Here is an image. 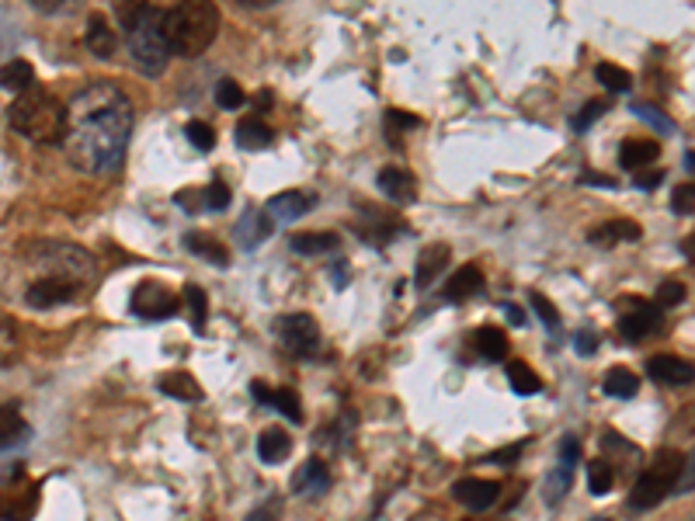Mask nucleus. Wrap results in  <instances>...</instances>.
Listing matches in <instances>:
<instances>
[{
    "label": "nucleus",
    "mask_w": 695,
    "mask_h": 521,
    "mask_svg": "<svg viewBox=\"0 0 695 521\" xmlns=\"http://www.w3.org/2000/svg\"><path fill=\"white\" fill-rule=\"evenodd\" d=\"M133 136V101L115 84H94L67 108V157L87 174H115Z\"/></svg>",
    "instance_id": "nucleus-1"
},
{
    "label": "nucleus",
    "mask_w": 695,
    "mask_h": 521,
    "mask_svg": "<svg viewBox=\"0 0 695 521\" xmlns=\"http://www.w3.org/2000/svg\"><path fill=\"white\" fill-rule=\"evenodd\" d=\"M219 32V11L212 0H174L164 11L167 53L199 56L212 46Z\"/></svg>",
    "instance_id": "nucleus-2"
},
{
    "label": "nucleus",
    "mask_w": 695,
    "mask_h": 521,
    "mask_svg": "<svg viewBox=\"0 0 695 521\" xmlns=\"http://www.w3.org/2000/svg\"><path fill=\"white\" fill-rule=\"evenodd\" d=\"M7 119L21 136L35 139V143H60L63 132H67V105L56 94L28 87L14 98Z\"/></svg>",
    "instance_id": "nucleus-3"
},
{
    "label": "nucleus",
    "mask_w": 695,
    "mask_h": 521,
    "mask_svg": "<svg viewBox=\"0 0 695 521\" xmlns=\"http://www.w3.org/2000/svg\"><path fill=\"white\" fill-rule=\"evenodd\" d=\"M685 459H689V456H682V452H675V449L657 452L654 466L643 469V473L636 476L633 490H629V511H636V515H643V511H654L657 504H661L664 497L678 487Z\"/></svg>",
    "instance_id": "nucleus-4"
},
{
    "label": "nucleus",
    "mask_w": 695,
    "mask_h": 521,
    "mask_svg": "<svg viewBox=\"0 0 695 521\" xmlns=\"http://www.w3.org/2000/svg\"><path fill=\"white\" fill-rule=\"evenodd\" d=\"M129 39V53H133V60L139 70L146 73V77H157V73H164L167 66V39H164V11L160 7H153L150 14H143V18L136 21L133 28L126 32Z\"/></svg>",
    "instance_id": "nucleus-5"
},
{
    "label": "nucleus",
    "mask_w": 695,
    "mask_h": 521,
    "mask_svg": "<svg viewBox=\"0 0 695 521\" xmlns=\"http://www.w3.org/2000/svg\"><path fill=\"white\" fill-rule=\"evenodd\" d=\"M39 497V480H32L25 466H14L0 480V521H32L35 511H39Z\"/></svg>",
    "instance_id": "nucleus-6"
},
{
    "label": "nucleus",
    "mask_w": 695,
    "mask_h": 521,
    "mask_svg": "<svg viewBox=\"0 0 695 521\" xmlns=\"http://www.w3.org/2000/svg\"><path fill=\"white\" fill-rule=\"evenodd\" d=\"M275 334L282 341V348L292 351L296 358H317L320 348H324V337H320V327L310 313H285V317H278Z\"/></svg>",
    "instance_id": "nucleus-7"
},
{
    "label": "nucleus",
    "mask_w": 695,
    "mask_h": 521,
    "mask_svg": "<svg viewBox=\"0 0 695 521\" xmlns=\"http://www.w3.org/2000/svg\"><path fill=\"white\" fill-rule=\"evenodd\" d=\"M577 456H581V442L577 438H560V452H556V466L550 469L543 483V501L556 508L563 497L570 494V483H574V469H577Z\"/></svg>",
    "instance_id": "nucleus-8"
},
{
    "label": "nucleus",
    "mask_w": 695,
    "mask_h": 521,
    "mask_svg": "<svg viewBox=\"0 0 695 521\" xmlns=\"http://www.w3.org/2000/svg\"><path fill=\"white\" fill-rule=\"evenodd\" d=\"M80 292H84V285L73 282L67 275H42L25 289V303L32 306V310H53V306L80 299Z\"/></svg>",
    "instance_id": "nucleus-9"
},
{
    "label": "nucleus",
    "mask_w": 695,
    "mask_h": 521,
    "mask_svg": "<svg viewBox=\"0 0 695 521\" xmlns=\"http://www.w3.org/2000/svg\"><path fill=\"white\" fill-rule=\"evenodd\" d=\"M129 306H133V313L143 320H167L171 313H178L181 299L174 296L171 289H164L160 282H143V285H136L133 303Z\"/></svg>",
    "instance_id": "nucleus-10"
},
{
    "label": "nucleus",
    "mask_w": 695,
    "mask_h": 521,
    "mask_svg": "<svg viewBox=\"0 0 695 521\" xmlns=\"http://www.w3.org/2000/svg\"><path fill=\"white\" fill-rule=\"evenodd\" d=\"M619 330H623L626 341H643L647 334H654L661 327V313H657L654 303H643V299L629 296V299H619Z\"/></svg>",
    "instance_id": "nucleus-11"
},
{
    "label": "nucleus",
    "mask_w": 695,
    "mask_h": 521,
    "mask_svg": "<svg viewBox=\"0 0 695 521\" xmlns=\"http://www.w3.org/2000/svg\"><path fill=\"white\" fill-rule=\"evenodd\" d=\"M452 497L470 511H487V508H494V501L501 497V483L470 476V480H459L456 487H452Z\"/></svg>",
    "instance_id": "nucleus-12"
},
{
    "label": "nucleus",
    "mask_w": 695,
    "mask_h": 521,
    "mask_svg": "<svg viewBox=\"0 0 695 521\" xmlns=\"http://www.w3.org/2000/svg\"><path fill=\"white\" fill-rule=\"evenodd\" d=\"M272 233H275V219L268 216L265 209H247L237 223V244L251 251V247L261 244V240L272 237Z\"/></svg>",
    "instance_id": "nucleus-13"
},
{
    "label": "nucleus",
    "mask_w": 695,
    "mask_h": 521,
    "mask_svg": "<svg viewBox=\"0 0 695 521\" xmlns=\"http://www.w3.org/2000/svg\"><path fill=\"white\" fill-rule=\"evenodd\" d=\"M647 372L657 379V383L668 386H689L692 383V362L678 355H654L647 362Z\"/></svg>",
    "instance_id": "nucleus-14"
},
{
    "label": "nucleus",
    "mask_w": 695,
    "mask_h": 521,
    "mask_svg": "<svg viewBox=\"0 0 695 521\" xmlns=\"http://www.w3.org/2000/svg\"><path fill=\"white\" fill-rule=\"evenodd\" d=\"M640 237H643V230H640V223H633V219H612V223H602L588 233V240L595 247L633 244V240H640Z\"/></svg>",
    "instance_id": "nucleus-15"
},
{
    "label": "nucleus",
    "mask_w": 695,
    "mask_h": 521,
    "mask_svg": "<svg viewBox=\"0 0 695 521\" xmlns=\"http://www.w3.org/2000/svg\"><path fill=\"white\" fill-rule=\"evenodd\" d=\"M327 487H331V473H327V466L320 459H306L299 466V473L292 476V490L299 497H320Z\"/></svg>",
    "instance_id": "nucleus-16"
},
{
    "label": "nucleus",
    "mask_w": 695,
    "mask_h": 521,
    "mask_svg": "<svg viewBox=\"0 0 695 521\" xmlns=\"http://www.w3.org/2000/svg\"><path fill=\"white\" fill-rule=\"evenodd\" d=\"M251 393L258 396V403H268L278 414H285L289 421H303V407H299V396L292 386H282V390H272L265 383H251Z\"/></svg>",
    "instance_id": "nucleus-17"
},
{
    "label": "nucleus",
    "mask_w": 695,
    "mask_h": 521,
    "mask_svg": "<svg viewBox=\"0 0 695 521\" xmlns=\"http://www.w3.org/2000/svg\"><path fill=\"white\" fill-rule=\"evenodd\" d=\"M310 209H313V195H306V192H278L272 202L265 205V212L275 223H292V219L306 216Z\"/></svg>",
    "instance_id": "nucleus-18"
},
{
    "label": "nucleus",
    "mask_w": 695,
    "mask_h": 521,
    "mask_svg": "<svg viewBox=\"0 0 695 521\" xmlns=\"http://www.w3.org/2000/svg\"><path fill=\"white\" fill-rule=\"evenodd\" d=\"M449 258H452L449 244H431V247H424L421 258H417V271H414L417 289H428V285L435 282V278L445 271V264H449Z\"/></svg>",
    "instance_id": "nucleus-19"
},
{
    "label": "nucleus",
    "mask_w": 695,
    "mask_h": 521,
    "mask_svg": "<svg viewBox=\"0 0 695 521\" xmlns=\"http://www.w3.org/2000/svg\"><path fill=\"white\" fill-rule=\"evenodd\" d=\"M379 192L386 198H393V202L407 205L417 198V181L407 171H400V167H383V171H379Z\"/></svg>",
    "instance_id": "nucleus-20"
},
{
    "label": "nucleus",
    "mask_w": 695,
    "mask_h": 521,
    "mask_svg": "<svg viewBox=\"0 0 695 521\" xmlns=\"http://www.w3.org/2000/svg\"><path fill=\"white\" fill-rule=\"evenodd\" d=\"M480 289H484V271H480L477 264H463V268L445 282V299H449V303H463V299H470L473 292H480Z\"/></svg>",
    "instance_id": "nucleus-21"
},
{
    "label": "nucleus",
    "mask_w": 695,
    "mask_h": 521,
    "mask_svg": "<svg viewBox=\"0 0 695 521\" xmlns=\"http://www.w3.org/2000/svg\"><path fill=\"white\" fill-rule=\"evenodd\" d=\"M473 348L487 362H504L508 358V334L501 327H480L473 330Z\"/></svg>",
    "instance_id": "nucleus-22"
},
{
    "label": "nucleus",
    "mask_w": 695,
    "mask_h": 521,
    "mask_svg": "<svg viewBox=\"0 0 695 521\" xmlns=\"http://www.w3.org/2000/svg\"><path fill=\"white\" fill-rule=\"evenodd\" d=\"M160 393L171 396V400H185V403H199L202 400V386L192 379V372H167L160 376Z\"/></svg>",
    "instance_id": "nucleus-23"
},
{
    "label": "nucleus",
    "mask_w": 695,
    "mask_h": 521,
    "mask_svg": "<svg viewBox=\"0 0 695 521\" xmlns=\"http://www.w3.org/2000/svg\"><path fill=\"white\" fill-rule=\"evenodd\" d=\"M289 247L296 254H334L341 247V237L331 230H317V233H296L289 240Z\"/></svg>",
    "instance_id": "nucleus-24"
},
{
    "label": "nucleus",
    "mask_w": 695,
    "mask_h": 521,
    "mask_svg": "<svg viewBox=\"0 0 695 521\" xmlns=\"http://www.w3.org/2000/svg\"><path fill=\"white\" fill-rule=\"evenodd\" d=\"M657 153H661V146H657L654 139H626L623 153H619V164H623L626 171H640V167L654 164Z\"/></svg>",
    "instance_id": "nucleus-25"
},
{
    "label": "nucleus",
    "mask_w": 695,
    "mask_h": 521,
    "mask_svg": "<svg viewBox=\"0 0 695 521\" xmlns=\"http://www.w3.org/2000/svg\"><path fill=\"white\" fill-rule=\"evenodd\" d=\"M292 452V438L289 431L282 428H265L258 438V456L261 462H268V466H275V462H282L285 456Z\"/></svg>",
    "instance_id": "nucleus-26"
},
{
    "label": "nucleus",
    "mask_w": 695,
    "mask_h": 521,
    "mask_svg": "<svg viewBox=\"0 0 695 521\" xmlns=\"http://www.w3.org/2000/svg\"><path fill=\"white\" fill-rule=\"evenodd\" d=\"M87 49H91L98 60H112L115 56L119 39H115V32L108 28L105 18H91V25H87Z\"/></svg>",
    "instance_id": "nucleus-27"
},
{
    "label": "nucleus",
    "mask_w": 695,
    "mask_h": 521,
    "mask_svg": "<svg viewBox=\"0 0 695 521\" xmlns=\"http://www.w3.org/2000/svg\"><path fill=\"white\" fill-rule=\"evenodd\" d=\"M602 390H605V396H612V400H629V396L640 393V379H636V372H629V369H623V365H616V369L605 372Z\"/></svg>",
    "instance_id": "nucleus-28"
},
{
    "label": "nucleus",
    "mask_w": 695,
    "mask_h": 521,
    "mask_svg": "<svg viewBox=\"0 0 695 521\" xmlns=\"http://www.w3.org/2000/svg\"><path fill=\"white\" fill-rule=\"evenodd\" d=\"M233 139H237V146H244V150H265V146L275 139V132L268 129L258 115H251V119L240 122L237 132H233Z\"/></svg>",
    "instance_id": "nucleus-29"
},
{
    "label": "nucleus",
    "mask_w": 695,
    "mask_h": 521,
    "mask_svg": "<svg viewBox=\"0 0 695 521\" xmlns=\"http://www.w3.org/2000/svg\"><path fill=\"white\" fill-rule=\"evenodd\" d=\"M28 438V421L14 407L0 403V449H11V445L25 442Z\"/></svg>",
    "instance_id": "nucleus-30"
},
{
    "label": "nucleus",
    "mask_w": 695,
    "mask_h": 521,
    "mask_svg": "<svg viewBox=\"0 0 695 521\" xmlns=\"http://www.w3.org/2000/svg\"><path fill=\"white\" fill-rule=\"evenodd\" d=\"M32 84H35V70H32V63H28V60H11V63L0 66V87H7V91L21 94V91H28Z\"/></svg>",
    "instance_id": "nucleus-31"
},
{
    "label": "nucleus",
    "mask_w": 695,
    "mask_h": 521,
    "mask_svg": "<svg viewBox=\"0 0 695 521\" xmlns=\"http://www.w3.org/2000/svg\"><path fill=\"white\" fill-rule=\"evenodd\" d=\"M588 487L595 497H605L612 494V487H616V469H612L609 459H595L588 469Z\"/></svg>",
    "instance_id": "nucleus-32"
},
{
    "label": "nucleus",
    "mask_w": 695,
    "mask_h": 521,
    "mask_svg": "<svg viewBox=\"0 0 695 521\" xmlns=\"http://www.w3.org/2000/svg\"><path fill=\"white\" fill-rule=\"evenodd\" d=\"M185 247H188V251H195V254H202V258H212L219 268H226V264H230V251H226L223 244H216L212 237H202V233H188Z\"/></svg>",
    "instance_id": "nucleus-33"
},
{
    "label": "nucleus",
    "mask_w": 695,
    "mask_h": 521,
    "mask_svg": "<svg viewBox=\"0 0 695 521\" xmlns=\"http://www.w3.org/2000/svg\"><path fill=\"white\" fill-rule=\"evenodd\" d=\"M508 379H511V390L522 393V396H532V393L543 390V379H539L525 362H511L508 365Z\"/></svg>",
    "instance_id": "nucleus-34"
},
{
    "label": "nucleus",
    "mask_w": 695,
    "mask_h": 521,
    "mask_svg": "<svg viewBox=\"0 0 695 521\" xmlns=\"http://www.w3.org/2000/svg\"><path fill=\"white\" fill-rule=\"evenodd\" d=\"M112 7H115V18H119L122 32H129V28H133L143 14H150L157 4H153V0H112Z\"/></svg>",
    "instance_id": "nucleus-35"
},
{
    "label": "nucleus",
    "mask_w": 695,
    "mask_h": 521,
    "mask_svg": "<svg viewBox=\"0 0 695 521\" xmlns=\"http://www.w3.org/2000/svg\"><path fill=\"white\" fill-rule=\"evenodd\" d=\"M595 77H598V84H602L605 91H612V94H623V91L633 87V77H629L623 66H612V63H598Z\"/></svg>",
    "instance_id": "nucleus-36"
},
{
    "label": "nucleus",
    "mask_w": 695,
    "mask_h": 521,
    "mask_svg": "<svg viewBox=\"0 0 695 521\" xmlns=\"http://www.w3.org/2000/svg\"><path fill=\"white\" fill-rule=\"evenodd\" d=\"M185 303L192 306V327H195V334H202V330H206V313H209L206 292H202L199 285H185Z\"/></svg>",
    "instance_id": "nucleus-37"
},
{
    "label": "nucleus",
    "mask_w": 695,
    "mask_h": 521,
    "mask_svg": "<svg viewBox=\"0 0 695 521\" xmlns=\"http://www.w3.org/2000/svg\"><path fill=\"white\" fill-rule=\"evenodd\" d=\"M216 101H219V108H226V112H233V108H240L244 105V87L237 84V80H219L216 84Z\"/></svg>",
    "instance_id": "nucleus-38"
},
{
    "label": "nucleus",
    "mask_w": 695,
    "mask_h": 521,
    "mask_svg": "<svg viewBox=\"0 0 695 521\" xmlns=\"http://www.w3.org/2000/svg\"><path fill=\"white\" fill-rule=\"evenodd\" d=\"M605 112H609V101H588V105H584L581 112L574 115V129L577 132H588L598 119H602Z\"/></svg>",
    "instance_id": "nucleus-39"
},
{
    "label": "nucleus",
    "mask_w": 695,
    "mask_h": 521,
    "mask_svg": "<svg viewBox=\"0 0 695 521\" xmlns=\"http://www.w3.org/2000/svg\"><path fill=\"white\" fill-rule=\"evenodd\" d=\"M18 358V330L14 324H0V365H11Z\"/></svg>",
    "instance_id": "nucleus-40"
},
{
    "label": "nucleus",
    "mask_w": 695,
    "mask_h": 521,
    "mask_svg": "<svg viewBox=\"0 0 695 521\" xmlns=\"http://www.w3.org/2000/svg\"><path fill=\"white\" fill-rule=\"evenodd\" d=\"M532 306H536V313L543 317V324L550 327V334L560 337V313H556V306L550 299H546L543 292H532Z\"/></svg>",
    "instance_id": "nucleus-41"
},
{
    "label": "nucleus",
    "mask_w": 695,
    "mask_h": 521,
    "mask_svg": "<svg viewBox=\"0 0 695 521\" xmlns=\"http://www.w3.org/2000/svg\"><path fill=\"white\" fill-rule=\"evenodd\" d=\"M417 122H421V119H417V115H411V112H400V108H390V112H386V132H390L393 143H397V132L414 129Z\"/></svg>",
    "instance_id": "nucleus-42"
},
{
    "label": "nucleus",
    "mask_w": 695,
    "mask_h": 521,
    "mask_svg": "<svg viewBox=\"0 0 695 521\" xmlns=\"http://www.w3.org/2000/svg\"><path fill=\"white\" fill-rule=\"evenodd\" d=\"M188 139H192L195 150H212L216 146V132L209 122H188Z\"/></svg>",
    "instance_id": "nucleus-43"
},
{
    "label": "nucleus",
    "mask_w": 695,
    "mask_h": 521,
    "mask_svg": "<svg viewBox=\"0 0 695 521\" xmlns=\"http://www.w3.org/2000/svg\"><path fill=\"white\" fill-rule=\"evenodd\" d=\"M202 202H206V209H216L223 212L226 205H230V188L223 185V181H212V185L202 192Z\"/></svg>",
    "instance_id": "nucleus-44"
},
{
    "label": "nucleus",
    "mask_w": 695,
    "mask_h": 521,
    "mask_svg": "<svg viewBox=\"0 0 695 521\" xmlns=\"http://www.w3.org/2000/svg\"><path fill=\"white\" fill-rule=\"evenodd\" d=\"M247 521H282V497H268L265 504H258L247 515Z\"/></svg>",
    "instance_id": "nucleus-45"
},
{
    "label": "nucleus",
    "mask_w": 695,
    "mask_h": 521,
    "mask_svg": "<svg viewBox=\"0 0 695 521\" xmlns=\"http://www.w3.org/2000/svg\"><path fill=\"white\" fill-rule=\"evenodd\" d=\"M692 202H695V188H692V181H685V185L675 188V198H671V209H675L678 216H692Z\"/></svg>",
    "instance_id": "nucleus-46"
},
{
    "label": "nucleus",
    "mask_w": 695,
    "mask_h": 521,
    "mask_svg": "<svg viewBox=\"0 0 695 521\" xmlns=\"http://www.w3.org/2000/svg\"><path fill=\"white\" fill-rule=\"evenodd\" d=\"M657 303L661 306H682L685 303V285L682 282H664L657 292Z\"/></svg>",
    "instance_id": "nucleus-47"
},
{
    "label": "nucleus",
    "mask_w": 695,
    "mask_h": 521,
    "mask_svg": "<svg viewBox=\"0 0 695 521\" xmlns=\"http://www.w3.org/2000/svg\"><path fill=\"white\" fill-rule=\"evenodd\" d=\"M633 112H636V115H643V119H650V122H654V126H657V129H661V132H675V126H671V119H668V115H664V112H661V108H650V105H636V108H633Z\"/></svg>",
    "instance_id": "nucleus-48"
},
{
    "label": "nucleus",
    "mask_w": 695,
    "mask_h": 521,
    "mask_svg": "<svg viewBox=\"0 0 695 521\" xmlns=\"http://www.w3.org/2000/svg\"><path fill=\"white\" fill-rule=\"evenodd\" d=\"M574 344H577V351H581V355H595L598 334H595V330H577Z\"/></svg>",
    "instance_id": "nucleus-49"
},
{
    "label": "nucleus",
    "mask_w": 695,
    "mask_h": 521,
    "mask_svg": "<svg viewBox=\"0 0 695 521\" xmlns=\"http://www.w3.org/2000/svg\"><path fill=\"white\" fill-rule=\"evenodd\" d=\"M35 7H39L42 14H56V11H63L67 4H73V0H32Z\"/></svg>",
    "instance_id": "nucleus-50"
},
{
    "label": "nucleus",
    "mask_w": 695,
    "mask_h": 521,
    "mask_svg": "<svg viewBox=\"0 0 695 521\" xmlns=\"http://www.w3.org/2000/svg\"><path fill=\"white\" fill-rule=\"evenodd\" d=\"M661 178H664L661 171H654V174H650V171H643L640 178H636V188H643V192H647V188H657V185H661Z\"/></svg>",
    "instance_id": "nucleus-51"
},
{
    "label": "nucleus",
    "mask_w": 695,
    "mask_h": 521,
    "mask_svg": "<svg viewBox=\"0 0 695 521\" xmlns=\"http://www.w3.org/2000/svg\"><path fill=\"white\" fill-rule=\"evenodd\" d=\"M525 449V442L522 445H515V449H501V452H494V456H490V459H494V462H515L518 459V452H522Z\"/></svg>",
    "instance_id": "nucleus-52"
},
{
    "label": "nucleus",
    "mask_w": 695,
    "mask_h": 521,
    "mask_svg": "<svg viewBox=\"0 0 695 521\" xmlns=\"http://www.w3.org/2000/svg\"><path fill=\"white\" fill-rule=\"evenodd\" d=\"M504 310H508V320H511V324H515V327H522V324H525V313L518 310V306H504Z\"/></svg>",
    "instance_id": "nucleus-53"
},
{
    "label": "nucleus",
    "mask_w": 695,
    "mask_h": 521,
    "mask_svg": "<svg viewBox=\"0 0 695 521\" xmlns=\"http://www.w3.org/2000/svg\"><path fill=\"white\" fill-rule=\"evenodd\" d=\"M237 4H244V7H265V4H275V0H237Z\"/></svg>",
    "instance_id": "nucleus-54"
},
{
    "label": "nucleus",
    "mask_w": 695,
    "mask_h": 521,
    "mask_svg": "<svg viewBox=\"0 0 695 521\" xmlns=\"http://www.w3.org/2000/svg\"><path fill=\"white\" fill-rule=\"evenodd\" d=\"M591 521H609V518H591Z\"/></svg>",
    "instance_id": "nucleus-55"
}]
</instances>
